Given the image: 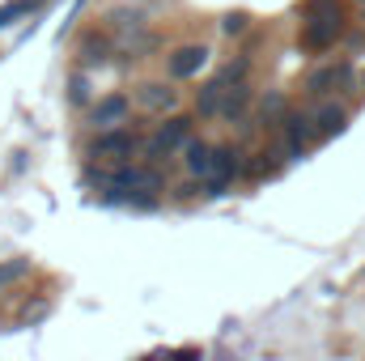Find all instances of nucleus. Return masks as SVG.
<instances>
[{
  "mask_svg": "<svg viewBox=\"0 0 365 361\" xmlns=\"http://www.w3.org/2000/svg\"><path fill=\"white\" fill-rule=\"evenodd\" d=\"M191 128H195V119H187V115H166V123H162L153 136H145L140 158H145L149 166H158V162H166V158L182 153L187 141H191Z\"/></svg>",
  "mask_w": 365,
  "mask_h": 361,
  "instance_id": "f257e3e1",
  "label": "nucleus"
},
{
  "mask_svg": "<svg viewBox=\"0 0 365 361\" xmlns=\"http://www.w3.org/2000/svg\"><path fill=\"white\" fill-rule=\"evenodd\" d=\"M357 86V68H353V60H327V64H319V68H310V77H306V93L319 102V98H336V93L353 90Z\"/></svg>",
  "mask_w": 365,
  "mask_h": 361,
  "instance_id": "7ed1b4c3",
  "label": "nucleus"
},
{
  "mask_svg": "<svg viewBox=\"0 0 365 361\" xmlns=\"http://www.w3.org/2000/svg\"><path fill=\"white\" fill-rule=\"evenodd\" d=\"M73 102H86V73H73Z\"/></svg>",
  "mask_w": 365,
  "mask_h": 361,
  "instance_id": "2eb2a0df",
  "label": "nucleus"
},
{
  "mask_svg": "<svg viewBox=\"0 0 365 361\" xmlns=\"http://www.w3.org/2000/svg\"><path fill=\"white\" fill-rule=\"evenodd\" d=\"M276 132H280V145H284V153H289V158H302L310 145H319V141H314L310 111H289V115H284V123H280Z\"/></svg>",
  "mask_w": 365,
  "mask_h": 361,
  "instance_id": "0eeeda50",
  "label": "nucleus"
},
{
  "mask_svg": "<svg viewBox=\"0 0 365 361\" xmlns=\"http://www.w3.org/2000/svg\"><path fill=\"white\" fill-rule=\"evenodd\" d=\"M306 17H344V0H306Z\"/></svg>",
  "mask_w": 365,
  "mask_h": 361,
  "instance_id": "ddd939ff",
  "label": "nucleus"
},
{
  "mask_svg": "<svg viewBox=\"0 0 365 361\" xmlns=\"http://www.w3.org/2000/svg\"><path fill=\"white\" fill-rule=\"evenodd\" d=\"M225 90H230V86H221L217 77H212V81H204V86H200V93H195V115H200V119H221Z\"/></svg>",
  "mask_w": 365,
  "mask_h": 361,
  "instance_id": "9b49d317",
  "label": "nucleus"
},
{
  "mask_svg": "<svg viewBox=\"0 0 365 361\" xmlns=\"http://www.w3.org/2000/svg\"><path fill=\"white\" fill-rule=\"evenodd\" d=\"M357 86H361V90H365V68H361V73H357Z\"/></svg>",
  "mask_w": 365,
  "mask_h": 361,
  "instance_id": "dca6fc26",
  "label": "nucleus"
},
{
  "mask_svg": "<svg viewBox=\"0 0 365 361\" xmlns=\"http://www.w3.org/2000/svg\"><path fill=\"white\" fill-rule=\"evenodd\" d=\"M251 102H255L251 81L230 86V90H225V102H221V119H225V123H242V119H247V111H251Z\"/></svg>",
  "mask_w": 365,
  "mask_h": 361,
  "instance_id": "9d476101",
  "label": "nucleus"
},
{
  "mask_svg": "<svg viewBox=\"0 0 365 361\" xmlns=\"http://www.w3.org/2000/svg\"><path fill=\"white\" fill-rule=\"evenodd\" d=\"M140 149H145V136L136 128H106V132L93 136L90 153H93V162H102V166H123V162H136Z\"/></svg>",
  "mask_w": 365,
  "mask_h": 361,
  "instance_id": "f03ea898",
  "label": "nucleus"
},
{
  "mask_svg": "<svg viewBox=\"0 0 365 361\" xmlns=\"http://www.w3.org/2000/svg\"><path fill=\"white\" fill-rule=\"evenodd\" d=\"M353 4H361V9H365V0H353Z\"/></svg>",
  "mask_w": 365,
  "mask_h": 361,
  "instance_id": "f3484780",
  "label": "nucleus"
},
{
  "mask_svg": "<svg viewBox=\"0 0 365 361\" xmlns=\"http://www.w3.org/2000/svg\"><path fill=\"white\" fill-rule=\"evenodd\" d=\"M310 123H314V141L323 145V141H331V136H340L349 128V106L340 98H319L310 106Z\"/></svg>",
  "mask_w": 365,
  "mask_h": 361,
  "instance_id": "39448f33",
  "label": "nucleus"
},
{
  "mask_svg": "<svg viewBox=\"0 0 365 361\" xmlns=\"http://www.w3.org/2000/svg\"><path fill=\"white\" fill-rule=\"evenodd\" d=\"M204 64H208V47H204V43H187V47H179V51L166 60V73H170L175 81H187V77H195Z\"/></svg>",
  "mask_w": 365,
  "mask_h": 361,
  "instance_id": "1a4fd4ad",
  "label": "nucleus"
},
{
  "mask_svg": "<svg viewBox=\"0 0 365 361\" xmlns=\"http://www.w3.org/2000/svg\"><path fill=\"white\" fill-rule=\"evenodd\" d=\"M128 111H132V98H123V93H106V98H98V102L90 106L93 132H106V128H123V123H128Z\"/></svg>",
  "mask_w": 365,
  "mask_h": 361,
  "instance_id": "6e6552de",
  "label": "nucleus"
},
{
  "mask_svg": "<svg viewBox=\"0 0 365 361\" xmlns=\"http://www.w3.org/2000/svg\"><path fill=\"white\" fill-rule=\"evenodd\" d=\"M344 21L349 17H306L302 21V47L306 51H331L344 39Z\"/></svg>",
  "mask_w": 365,
  "mask_h": 361,
  "instance_id": "423d86ee",
  "label": "nucleus"
},
{
  "mask_svg": "<svg viewBox=\"0 0 365 361\" xmlns=\"http://www.w3.org/2000/svg\"><path fill=\"white\" fill-rule=\"evenodd\" d=\"M289 111H293V106H289V98H284V93H268V98H264V102H259V128H264V132H268V128H280V123H284V115H289Z\"/></svg>",
  "mask_w": 365,
  "mask_h": 361,
  "instance_id": "f8f14e48",
  "label": "nucleus"
},
{
  "mask_svg": "<svg viewBox=\"0 0 365 361\" xmlns=\"http://www.w3.org/2000/svg\"><path fill=\"white\" fill-rule=\"evenodd\" d=\"M247 26H251V17H247V13H230V17L221 21V30H225L230 39H238V34H247Z\"/></svg>",
  "mask_w": 365,
  "mask_h": 361,
  "instance_id": "4468645a",
  "label": "nucleus"
},
{
  "mask_svg": "<svg viewBox=\"0 0 365 361\" xmlns=\"http://www.w3.org/2000/svg\"><path fill=\"white\" fill-rule=\"evenodd\" d=\"M132 106L140 115H175L179 111V90L166 86V81H145L132 90Z\"/></svg>",
  "mask_w": 365,
  "mask_h": 361,
  "instance_id": "20e7f679",
  "label": "nucleus"
}]
</instances>
